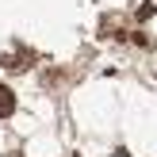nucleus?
I'll use <instances>...</instances> for the list:
<instances>
[{
    "mask_svg": "<svg viewBox=\"0 0 157 157\" xmlns=\"http://www.w3.org/2000/svg\"><path fill=\"white\" fill-rule=\"evenodd\" d=\"M12 111H15V92L8 84H0V119H8Z\"/></svg>",
    "mask_w": 157,
    "mask_h": 157,
    "instance_id": "nucleus-1",
    "label": "nucleus"
}]
</instances>
